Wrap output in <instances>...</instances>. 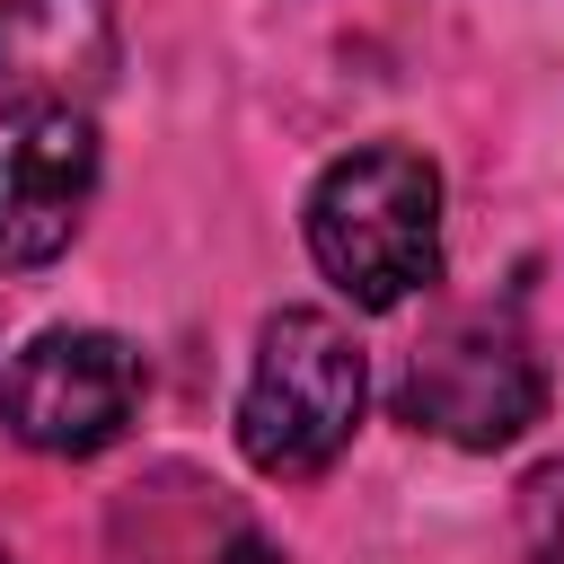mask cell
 Segmentation results:
<instances>
[{"label":"cell","mask_w":564,"mask_h":564,"mask_svg":"<svg viewBox=\"0 0 564 564\" xmlns=\"http://www.w3.org/2000/svg\"><path fill=\"white\" fill-rule=\"evenodd\" d=\"M308 256L352 308H405L441 273V167L405 141L344 150L308 185Z\"/></svg>","instance_id":"6da1fadb"},{"label":"cell","mask_w":564,"mask_h":564,"mask_svg":"<svg viewBox=\"0 0 564 564\" xmlns=\"http://www.w3.org/2000/svg\"><path fill=\"white\" fill-rule=\"evenodd\" d=\"M361 423V352L326 308H282L238 388V449L256 476H317Z\"/></svg>","instance_id":"7a4b0ae2"},{"label":"cell","mask_w":564,"mask_h":564,"mask_svg":"<svg viewBox=\"0 0 564 564\" xmlns=\"http://www.w3.org/2000/svg\"><path fill=\"white\" fill-rule=\"evenodd\" d=\"M397 414L449 449H502L546 414V370L511 317H441L405 352Z\"/></svg>","instance_id":"3957f363"},{"label":"cell","mask_w":564,"mask_h":564,"mask_svg":"<svg viewBox=\"0 0 564 564\" xmlns=\"http://www.w3.org/2000/svg\"><path fill=\"white\" fill-rule=\"evenodd\" d=\"M141 352L106 326H53L9 352L0 370V423L44 458H97L141 414Z\"/></svg>","instance_id":"277c9868"},{"label":"cell","mask_w":564,"mask_h":564,"mask_svg":"<svg viewBox=\"0 0 564 564\" xmlns=\"http://www.w3.org/2000/svg\"><path fill=\"white\" fill-rule=\"evenodd\" d=\"M97 194V123L79 97H0V264H53Z\"/></svg>","instance_id":"5b68a950"},{"label":"cell","mask_w":564,"mask_h":564,"mask_svg":"<svg viewBox=\"0 0 564 564\" xmlns=\"http://www.w3.org/2000/svg\"><path fill=\"white\" fill-rule=\"evenodd\" d=\"M0 70L26 97H79L115 70V0H0Z\"/></svg>","instance_id":"8992f818"},{"label":"cell","mask_w":564,"mask_h":564,"mask_svg":"<svg viewBox=\"0 0 564 564\" xmlns=\"http://www.w3.org/2000/svg\"><path fill=\"white\" fill-rule=\"evenodd\" d=\"M520 538H529V564H564V467H546L520 494Z\"/></svg>","instance_id":"52a82bcc"},{"label":"cell","mask_w":564,"mask_h":564,"mask_svg":"<svg viewBox=\"0 0 564 564\" xmlns=\"http://www.w3.org/2000/svg\"><path fill=\"white\" fill-rule=\"evenodd\" d=\"M0 564H9V546H0Z\"/></svg>","instance_id":"ba28073f"}]
</instances>
